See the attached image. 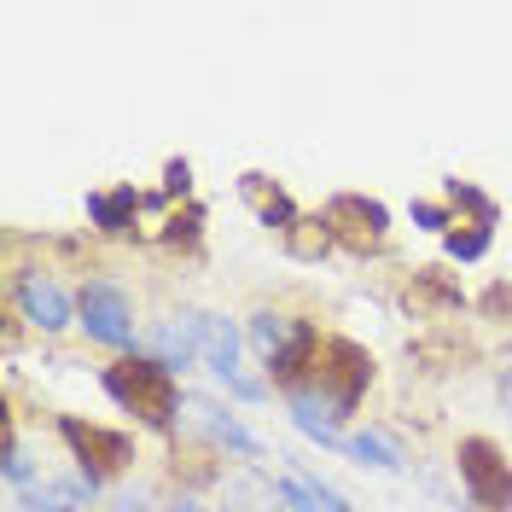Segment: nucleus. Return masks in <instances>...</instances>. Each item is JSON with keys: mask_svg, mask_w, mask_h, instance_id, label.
<instances>
[{"mask_svg": "<svg viewBox=\"0 0 512 512\" xmlns=\"http://www.w3.org/2000/svg\"><path fill=\"white\" fill-rule=\"evenodd\" d=\"M175 373H163L158 361H123L105 373V390L123 402L128 414H146L152 425H169L175 419Z\"/></svg>", "mask_w": 512, "mask_h": 512, "instance_id": "obj_2", "label": "nucleus"}, {"mask_svg": "<svg viewBox=\"0 0 512 512\" xmlns=\"http://www.w3.org/2000/svg\"><path fill=\"white\" fill-rule=\"evenodd\" d=\"M309 227H315V222L291 227V251H297V256H320V251H326V227H320V233H309Z\"/></svg>", "mask_w": 512, "mask_h": 512, "instance_id": "obj_16", "label": "nucleus"}, {"mask_svg": "<svg viewBox=\"0 0 512 512\" xmlns=\"http://www.w3.org/2000/svg\"><path fill=\"white\" fill-rule=\"evenodd\" d=\"M460 483H466L472 507H483V512L512 507V472H507V460H501V448L483 443V437L460 443Z\"/></svg>", "mask_w": 512, "mask_h": 512, "instance_id": "obj_4", "label": "nucleus"}, {"mask_svg": "<svg viewBox=\"0 0 512 512\" xmlns=\"http://www.w3.org/2000/svg\"><path fill=\"white\" fill-rule=\"evenodd\" d=\"M187 326H192V338H198V355L210 361V373H216L239 402H262V379H251V373L239 367V332H233V320L210 315V309H192Z\"/></svg>", "mask_w": 512, "mask_h": 512, "instance_id": "obj_1", "label": "nucleus"}, {"mask_svg": "<svg viewBox=\"0 0 512 512\" xmlns=\"http://www.w3.org/2000/svg\"><path fill=\"white\" fill-rule=\"evenodd\" d=\"M134 210H140V192L134 187L94 192V198H88V216H94V227H105V233H128V227H134Z\"/></svg>", "mask_w": 512, "mask_h": 512, "instance_id": "obj_11", "label": "nucleus"}, {"mask_svg": "<svg viewBox=\"0 0 512 512\" xmlns=\"http://www.w3.org/2000/svg\"><path fill=\"white\" fill-rule=\"evenodd\" d=\"M24 512H82V489L76 483H30Z\"/></svg>", "mask_w": 512, "mask_h": 512, "instance_id": "obj_12", "label": "nucleus"}, {"mask_svg": "<svg viewBox=\"0 0 512 512\" xmlns=\"http://www.w3.org/2000/svg\"><path fill=\"white\" fill-rule=\"evenodd\" d=\"M117 512H146V489H123L117 495Z\"/></svg>", "mask_w": 512, "mask_h": 512, "instance_id": "obj_20", "label": "nucleus"}, {"mask_svg": "<svg viewBox=\"0 0 512 512\" xmlns=\"http://www.w3.org/2000/svg\"><path fill=\"white\" fill-rule=\"evenodd\" d=\"M59 431H64V443L82 454V466L94 460V472L99 466H123L128 460V437L123 431H99V425H82V419H64Z\"/></svg>", "mask_w": 512, "mask_h": 512, "instance_id": "obj_7", "label": "nucleus"}, {"mask_svg": "<svg viewBox=\"0 0 512 512\" xmlns=\"http://www.w3.org/2000/svg\"><path fill=\"white\" fill-rule=\"evenodd\" d=\"M344 454H350L355 466H379V472H396V466H402V454L384 443V437H373V431L350 437V448H344Z\"/></svg>", "mask_w": 512, "mask_h": 512, "instance_id": "obj_13", "label": "nucleus"}, {"mask_svg": "<svg viewBox=\"0 0 512 512\" xmlns=\"http://www.w3.org/2000/svg\"><path fill=\"white\" fill-rule=\"evenodd\" d=\"M448 198H454V204H466V210L478 216V227L495 222V198H489V192H478L472 181H448Z\"/></svg>", "mask_w": 512, "mask_h": 512, "instance_id": "obj_14", "label": "nucleus"}, {"mask_svg": "<svg viewBox=\"0 0 512 512\" xmlns=\"http://www.w3.org/2000/svg\"><path fill=\"white\" fill-rule=\"evenodd\" d=\"M18 315L30 320L35 332H64V326H70V297H64L59 280L24 274V280H18Z\"/></svg>", "mask_w": 512, "mask_h": 512, "instance_id": "obj_5", "label": "nucleus"}, {"mask_svg": "<svg viewBox=\"0 0 512 512\" xmlns=\"http://www.w3.org/2000/svg\"><path fill=\"white\" fill-rule=\"evenodd\" d=\"M169 512H210V507H198L192 495H181V501H175V507H169Z\"/></svg>", "mask_w": 512, "mask_h": 512, "instance_id": "obj_21", "label": "nucleus"}, {"mask_svg": "<svg viewBox=\"0 0 512 512\" xmlns=\"http://www.w3.org/2000/svg\"><path fill=\"white\" fill-rule=\"evenodd\" d=\"M146 361H158L163 373H187L192 361H204L198 355V338H192L187 315L181 320H158L152 332H146Z\"/></svg>", "mask_w": 512, "mask_h": 512, "instance_id": "obj_6", "label": "nucleus"}, {"mask_svg": "<svg viewBox=\"0 0 512 512\" xmlns=\"http://www.w3.org/2000/svg\"><path fill=\"white\" fill-rule=\"evenodd\" d=\"M251 344L262 350V361H280V355L315 344V332L291 315H251Z\"/></svg>", "mask_w": 512, "mask_h": 512, "instance_id": "obj_8", "label": "nucleus"}, {"mask_svg": "<svg viewBox=\"0 0 512 512\" xmlns=\"http://www.w3.org/2000/svg\"><path fill=\"white\" fill-rule=\"evenodd\" d=\"M187 414H198V425H204V431H210L216 443H227L233 454H245V460H256V454H262V443H256V437L245 431V425H239V419H227L222 408H216V402L192 396V402H187Z\"/></svg>", "mask_w": 512, "mask_h": 512, "instance_id": "obj_10", "label": "nucleus"}, {"mask_svg": "<svg viewBox=\"0 0 512 512\" xmlns=\"http://www.w3.org/2000/svg\"><path fill=\"white\" fill-rule=\"evenodd\" d=\"M163 181H169V192H187L192 187V169H187V163H169V169H163Z\"/></svg>", "mask_w": 512, "mask_h": 512, "instance_id": "obj_19", "label": "nucleus"}, {"mask_svg": "<svg viewBox=\"0 0 512 512\" xmlns=\"http://www.w3.org/2000/svg\"><path fill=\"white\" fill-rule=\"evenodd\" d=\"M489 251V227H472V233H448V256L454 262H478Z\"/></svg>", "mask_w": 512, "mask_h": 512, "instance_id": "obj_15", "label": "nucleus"}, {"mask_svg": "<svg viewBox=\"0 0 512 512\" xmlns=\"http://www.w3.org/2000/svg\"><path fill=\"white\" fill-rule=\"evenodd\" d=\"M280 489V501H286L291 512H355L332 483H320V478H309V472H286V478L274 483Z\"/></svg>", "mask_w": 512, "mask_h": 512, "instance_id": "obj_9", "label": "nucleus"}, {"mask_svg": "<svg viewBox=\"0 0 512 512\" xmlns=\"http://www.w3.org/2000/svg\"><path fill=\"white\" fill-rule=\"evenodd\" d=\"M76 309H82V332L105 344V350H134V320H128V297L117 280H88L82 297H76Z\"/></svg>", "mask_w": 512, "mask_h": 512, "instance_id": "obj_3", "label": "nucleus"}, {"mask_svg": "<svg viewBox=\"0 0 512 512\" xmlns=\"http://www.w3.org/2000/svg\"><path fill=\"white\" fill-rule=\"evenodd\" d=\"M0 472H6V483H18V489L30 483V460H24V448L12 443V437H6V460H0Z\"/></svg>", "mask_w": 512, "mask_h": 512, "instance_id": "obj_17", "label": "nucleus"}, {"mask_svg": "<svg viewBox=\"0 0 512 512\" xmlns=\"http://www.w3.org/2000/svg\"><path fill=\"white\" fill-rule=\"evenodd\" d=\"M414 222L419 227H448V210L443 204H414Z\"/></svg>", "mask_w": 512, "mask_h": 512, "instance_id": "obj_18", "label": "nucleus"}]
</instances>
